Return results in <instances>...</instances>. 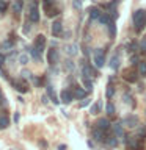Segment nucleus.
Here are the masks:
<instances>
[{
    "mask_svg": "<svg viewBox=\"0 0 146 150\" xmlns=\"http://www.w3.org/2000/svg\"><path fill=\"white\" fill-rule=\"evenodd\" d=\"M107 27H108V33H110V38H115V36H116V25L113 23V21L108 23Z\"/></svg>",
    "mask_w": 146,
    "mask_h": 150,
    "instance_id": "21",
    "label": "nucleus"
},
{
    "mask_svg": "<svg viewBox=\"0 0 146 150\" xmlns=\"http://www.w3.org/2000/svg\"><path fill=\"white\" fill-rule=\"evenodd\" d=\"M9 125V119L8 117H0V130H3V128H6V127Z\"/></svg>",
    "mask_w": 146,
    "mask_h": 150,
    "instance_id": "25",
    "label": "nucleus"
},
{
    "mask_svg": "<svg viewBox=\"0 0 146 150\" xmlns=\"http://www.w3.org/2000/svg\"><path fill=\"white\" fill-rule=\"evenodd\" d=\"M47 94H49V97L52 98V102H54L55 105H58L60 100L57 98V96H55V91H54V88H52V86H47Z\"/></svg>",
    "mask_w": 146,
    "mask_h": 150,
    "instance_id": "17",
    "label": "nucleus"
},
{
    "mask_svg": "<svg viewBox=\"0 0 146 150\" xmlns=\"http://www.w3.org/2000/svg\"><path fill=\"white\" fill-rule=\"evenodd\" d=\"M89 111H91V114H97V112H101V102H96V103H94Z\"/></svg>",
    "mask_w": 146,
    "mask_h": 150,
    "instance_id": "26",
    "label": "nucleus"
},
{
    "mask_svg": "<svg viewBox=\"0 0 146 150\" xmlns=\"http://www.w3.org/2000/svg\"><path fill=\"white\" fill-rule=\"evenodd\" d=\"M99 21H101L104 25H108V23L112 22V17L108 16V14H101V17H99Z\"/></svg>",
    "mask_w": 146,
    "mask_h": 150,
    "instance_id": "22",
    "label": "nucleus"
},
{
    "mask_svg": "<svg viewBox=\"0 0 146 150\" xmlns=\"http://www.w3.org/2000/svg\"><path fill=\"white\" fill-rule=\"evenodd\" d=\"M42 6H44V11L47 14L52 8H54V0H42Z\"/></svg>",
    "mask_w": 146,
    "mask_h": 150,
    "instance_id": "20",
    "label": "nucleus"
},
{
    "mask_svg": "<svg viewBox=\"0 0 146 150\" xmlns=\"http://www.w3.org/2000/svg\"><path fill=\"white\" fill-rule=\"evenodd\" d=\"M22 0H17V2L16 3H14V11H16V13H21V9H22Z\"/></svg>",
    "mask_w": 146,
    "mask_h": 150,
    "instance_id": "30",
    "label": "nucleus"
},
{
    "mask_svg": "<svg viewBox=\"0 0 146 150\" xmlns=\"http://www.w3.org/2000/svg\"><path fill=\"white\" fill-rule=\"evenodd\" d=\"M140 47H141V50L143 52H146V36L141 39V44H140Z\"/></svg>",
    "mask_w": 146,
    "mask_h": 150,
    "instance_id": "33",
    "label": "nucleus"
},
{
    "mask_svg": "<svg viewBox=\"0 0 146 150\" xmlns=\"http://www.w3.org/2000/svg\"><path fill=\"white\" fill-rule=\"evenodd\" d=\"M93 138H94V141H104V131L102 130H99L97 127H94L93 128Z\"/></svg>",
    "mask_w": 146,
    "mask_h": 150,
    "instance_id": "14",
    "label": "nucleus"
},
{
    "mask_svg": "<svg viewBox=\"0 0 146 150\" xmlns=\"http://www.w3.org/2000/svg\"><path fill=\"white\" fill-rule=\"evenodd\" d=\"M134 25H135L137 33H140L146 27V11L145 9H138V11L134 13Z\"/></svg>",
    "mask_w": 146,
    "mask_h": 150,
    "instance_id": "1",
    "label": "nucleus"
},
{
    "mask_svg": "<svg viewBox=\"0 0 146 150\" xmlns=\"http://www.w3.org/2000/svg\"><path fill=\"white\" fill-rule=\"evenodd\" d=\"M127 150H137V149H127Z\"/></svg>",
    "mask_w": 146,
    "mask_h": 150,
    "instance_id": "42",
    "label": "nucleus"
},
{
    "mask_svg": "<svg viewBox=\"0 0 146 150\" xmlns=\"http://www.w3.org/2000/svg\"><path fill=\"white\" fill-rule=\"evenodd\" d=\"M6 8H8V5H6V2H3V0H2V2H0V13H5V11H6Z\"/></svg>",
    "mask_w": 146,
    "mask_h": 150,
    "instance_id": "31",
    "label": "nucleus"
},
{
    "mask_svg": "<svg viewBox=\"0 0 146 150\" xmlns=\"http://www.w3.org/2000/svg\"><path fill=\"white\" fill-rule=\"evenodd\" d=\"M88 13H89V17H91V19H99V17H101V11H99V8H96V6L89 8Z\"/></svg>",
    "mask_w": 146,
    "mask_h": 150,
    "instance_id": "18",
    "label": "nucleus"
},
{
    "mask_svg": "<svg viewBox=\"0 0 146 150\" xmlns=\"http://www.w3.org/2000/svg\"><path fill=\"white\" fill-rule=\"evenodd\" d=\"M138 72L141 74V77H146V61H141L138 64Z\"/></svg>",
    "mask_w": 146,
    "mask_h": 150,
    "instance_id": "24",
    "label": "nucleus"
},
{
    "mask_svg": "<svg viewBox=\"0 0 146 150\" xmlns=\"http://www.w3.org/2000/svg\"><path fill=\"white\" fill-rule=\"evenodd\" d=\"M93 74L96 75V72L93 70V67H91V66H88V64H83V67H82V77H87V78H89Z\"/></svg>",
    "mask_w": 146,
    "mask_h": 150,
    "instance_id": "13",
    "label": "nucleus"
},
{
    "mask_svg": "<svg viewBox=\"0 0 146 150\" xmlns=\"http://www.w3.org/2000/svg\"><path fill=\"white\" fill-rule=\"evenodd\" d=\"M11 83H13V86H14V89H16V91L22 92V94L28 92V84L24 81V80H13Z\"/></svg>",
    "mask_w": 146,
    "mask_h": 150,
    "instance_id": "4",
    "label": "nucleus"
},
{
    "mask_svg": "<svg viewBox=\"0 0 146 150\" xmlns=\"http://www.w3.org/2000/svg\"><path fill=\"white\" fill-rule=\"evenodd\" d=\"M127 49H129V52H135L137 50V44L135 42H130V44H127Z\"/></svg>",
    "mask_w": 146,
    "mask_h": 150,
    "instance_id": "32",
    "label": "nucleus"
},
{
    "mask_svg": "<svg viewBox=\"0 0 146 150\" xmlns=\"http://www.w3.org/2000/svg\"><path fill=\"white\" fill-rule=\"evenodd\" d=\"M74 8L80 9V8H82V2H80V0H74Z\"/></svg>",
    "mask_w": 146,
    "mask_h": 150,
    "instance_id": "34",
    "label": "nucleus"
},
{
    "mask_svg": "<svg viewBox=\"0 0 146 150\" xmlns=\"http://www.w3.org/2000/svg\"><path fill=\"white\" fill-rule=\"evenodd\" d=\"M69 55H75V45H71L69 47Z\"/></svg>",
    "mask_w": 146,
    "mask_h": 150,
    "instance_id": "35",
    "label": "nucleus"
},
{
    "mask_svg": "<svg viewBox=\"0 0 146 150\" xmlns=\"http://www.w3.org/2000/svg\"><path fill=\"white\" fill-rule=\"evenodd\" d=\"M3 61H5V56H3L2 53H0V66H2V64H3Z\"/></svg>",
    "mask_w": 146,
    "mask_h": 150,
    "instance_id": "38",
    "label": "nucleus"
},
{
    "mask_svg": "<svg viewBox=\"0 0 146 150\" xmlns=\"http://www.w3.org/2000/svg\"><path fill=\"white\" fill-rule=\"evenodd\" d=\"M113 131H115L116 138H122V136H124V130H122V127L120 124H116L115 127H113Z\"/></svg>",
    "mask_w": 146,
    "mask_h": 150,
    "instance_id": "19",
    "label": "nucleus"
},
{
    "mask_svg": "<svg viewBox=\"0 0 146 150\" xmlns=\"http://www.w3.org/2000/svg\"><path fill=\"white\" fill-rule=\"evenodd\" d=\"M104 142H105L108 147H116L118 145V139H116V136H112V134H108L104 138Z\"/></svg>",
    "mask_w": 146,
    "mask_h": 150,
    "instance_id": "12",
    "label": "nucleus"
},
{
    "mask_svg": "<svg viewBox=\"0 0 146 150\" xmlns=\"http://www.w3.org/2000/svg\"><path fill=\"white\" fill-rule=\"evenodd\" d=\"M21 63H22V64H27V56H25V55L21 56Z\"/></svg>",
    "mask_w": 146,
    "mask_h": 150,
    "instance_id": "37",
    "label": "nucleus"
},
{
    "mask_svg": "<svg viewBox=\"0 0 146 150\" xmlns=\"http://www.w3.org/2000/svg\"><path fill=\"white\" fill-rule=\"evenodd\" d=\"M110 67L113 70H116L118 67H120V56L118 55H113L112 56V59H110Z\"/></svg>",
    "mask_w": 146,
    "mask_h": 150,
    "instance_id": "16",
    "label": "nucleus"
},
{
    "mask_svg": "<svg viewBox=\"0 0 146 150\" xmlns=\"http://www.w3.org/2000/svg\"><path fill=\"white\" fill-rule=\"evenodd\" d=\"M28 19H30V22H38V21H39V9H38V2H36V0L30 5Z\"/></svg>",
    "mask_w": 146,
    "mask_h": 150,
    "instance_id": "3",
    "label": "nucleus"
},
{
    "mask_svg": "<svg viewBox=\"0 0 146 150\" xmlns=\"http://www.w3.org/2000/svg\"><path fill=\"white\" fill-rule=\"evenodd\" d=\"M96 127H97L99 130H102V131H108V130H110V122H108V119L101 117V119H97Z\"/></svg>",
    "mask_w": 146,
    "mask_h": 150,
    "instance_id": "8",
    "label": "nucleus"
},
{
    "mask_svg": "<svg viewBox=\"0 0 146 150\" xmlns=\"http://www.w3.org/2000/svg\"><path fill=\"white\" fill-rule=\"evenodd\" d=\"M82 80H83L85 89H87V91H91V89H93V83H91V80L87 78V77H82Z\"/></svg>",
    "mask_w": 146,
    "mask_h": 150,
    "instance_id": "23",
    "label": "nucleus"
},
{
    "mask_svg": "<svg viewBox=\"0 0 146 150\" xmlns=\"http://www.w3.org/2000/svg\"><path fill=\"white\" fill-rule=\"evenodd\" d=\"M93 61H94V66L96 67H104V64H105V52L102 49H97L94 50V55H93Z\"/></svg>",
    "mask_w": 146,
    "mask_h": 150,
    "instance_id": "2",
    "label": "nucleus"
},
{
    "mask_svg": "<svg viewBox=\"0 0 146 150\" xmlns=\"http://www.w3.org/2000/svg\"><path fill=\"white\" fill-rule=\"evenodd\" d=\"M72 98H74V92L71 91V89H63V91H61L60 100L63 102V103H66V105H68V103L72 102Z\"/></svg>",
    "mask_w": 146,
    "mask_h": 150,
    "instance_id": "5",
    "label": "nucleus"
},
{
    "mask_svg": "<svg viewBox=\"0 0 146 150\" xmlns=\"http://www.w3.org/2000/svg\"><path fill=\"white\" fill-rule=\"evenodd\" d=\"M74 97L83 100V98H87V91H85L83 88H80V86H75L74 88Z\"/></svg>",
    "mask_w": 146,
    "mask_h": 150,
    "instance_id": "11",
    "label": "nucleus"
},
{
    "mask_svg": "<svg viewBox=\"0 0 146 150\" xmlns=\"http://www.w3.org/2000/svg\"><path fill=\"white\" fill-rule=\"evenodd\" d=\"M57 58H58V52L52 47V49L47 52V63H49V64H55L57 63Z\"/></svg>",
    "mask_w": 146,
    "mask_h": 150,
    "instance_id": "9",
    "label": "nucleus"
},
{
    "mask_svg": "<svg viewBox=\"0 0 146 150\" xmlns=\"http://www.w3.org/2000/svg\"><path fill=\"white\" fill-rule=\"evenodd\" d=\"M33 47H36V49L42 53V52H44V49H46V36L38 35V36L35 38V44H33Z\"/></svg>",
    "mask_w": 146,
    "mask_h": 150,
    "instance_id": "6",
    "label": "nucleus"
},
{
    "mask_svg": "<svg viewBox=\"0 0 146 150\" xmlns=\"http://www.w3.org/2000/svg\"><path fill=\"white\" fill-rule=\"evenodd\" d=\"M58 150H66V145H58Z\"/></svg>",
    "mask_w": 146,
    "mask_h": 150,
    "instance_id": "41",
    "label": "nucleus"
},
{
    "mask_svg": "<svg viewBox=\"0 0 146 150\" xmlns=\"http://www.w3.org/2000/svg\"><path fill=\"white\" fill-rule=\"evenodd\" d=\"M115 96V88H113V84H108L107 86V98H112Z\"/></svg>",
    "mask_w": 146,
    "mask_h": 150,
    "instance_id": "28",
    "label": "nucleus"
},
{
    "mask_svg": "<svg viewBox=\"0 0 146 150\" xmlns=\"http://www.w3.org/2000/svg\"><path fill=\"white\" fill-rule=\"evenodd\" d=\"M124 80H126V81H129V83H135L137 81V74L126 70V72H124Z\"/></svg>",
    "mask_w": 146,
    "mask_h": 150,
    "instance_id": "15",
    "label": "nucleus"
},
{
    "mask_svg": "<svg viewBox=\"0 0 146 150\" xmlns=\"http://www.w3.org/2000/svg\"><path fill=\"white\" fill-rule=\"evenodd\" d=\"M132 64H134V66L137 64V56H132Z\"/></svg>",
    "mask_w": 146,
    "mask_h": 150,
    "instance_id": "40",
    "label": "nucleus"
},
{
    "mask_svg": "<svg viewBox=\"0 0 146 150\" xmlns=\"http://www.w3.org/2000/svg\"><path fill=\"white\" fill-rule=\"evenodd\" d=\"M30 53H31V56H33L35 59H41V52L38 50L36 47H33V49L30 50Z\"/></svg>",
    "mask_w": 146,
    "mask_h": 150,
    "instance_id": "27",
    "label": "nucleus"
},
{
    "mask_svg": "<svg viewBox=\"0 0 146 150\" xmlns=\"http://www.w3.org/2000/svg\"><path fill=\"white\" fill-rule=\"evenodd\" d=\"M14 122H19V112H16V114H14Z\"/></svg>",
    "mask_w": 146,
    "mask_h": 150,
    "instance_id": "39",
    "label": "nucleus"
},
{
    "mask_svg": "<svg viewBox=\"0 0 146 150\" xmlns=\"http://www.w3.org/2000/svg\"><path fill=\"white\" fill-rule=\"evenodd\" d=\"M88 103H89V100H87V98H83V102H82V103H80V106H82V108H83V106H87V105H88Z\"/></svg>",
    "mask_w": 146,
    "mask_h": 150,
    "instance_id": "36",
    "label": "nucleus"
},
{
    "mask_svg": "<svg viewBox=\"0 0 146 150\" xmlns=\"http://www.w3.org/2000/svg\"><path fill=\"white\" fill-rule=\"evenodd\" d=\"M122 124H124L126 127H130V128H134V127L138 125V117L134 116V114H132V116H127L126 119L122 120Z\"/></svg>",
    "mask_w": 146,
    "mask_h": 150,
    "instance_id": "7",
    "label": "nucleus"
},
{
    "mask_svg": "<svg viewBox=\"0 0 146 150\" xmlns=\"http://www.w3.org/2000/svg\"><path fill=\"white\" fill-rule=\"evenodd\" d=\"M105 111H107V114H108V116H113V114H115V106H113L112 103H107Z\"/></svg>",
    "mask_w": 146,
    "mask_h": 150,
    "instance_id": "29",
    "label": "nucleus"
},
{
    "mask_svg": "<svg viewBox=\"0 0 146 150\" xmlns=\"http://www.w3.org/2000/svg\"><path fill=\"white\" fill-rule=\"evenodd\" d=\"M61 31H63V25H61V22L55 21L54 25H52V35H54V36H60Z\"/></svg>",
    "mask_w": 146,
    "mask_h": 150,
    "instance_id": "10",
    "label": "nucleus"
}]
</instances>
